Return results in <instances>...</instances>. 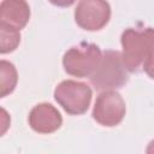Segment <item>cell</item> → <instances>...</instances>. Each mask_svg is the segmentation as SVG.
<instances>
[{"label": "cell", "instance_id": "cell-1", "mask_svg": "<svg viewBox=\"0 0 154 154\" xmlns=\"http://www.w3.org/2000/svg\"><path fill=\"white\" fill-rule=\"evenodd\" d=\"M122 59L129 72H137L144 61L154 53V29L128 28L122 37Z\"/></svg>", "mask_w": 154, "mask_h": 154}, {"label": "cell", "instance_id": "cell-2", "mask_svg": "<svg viewBox=\"0 0 154 154\" xmlns=\"http://www.w3.org/2000/svg\"><path fill=\"white\" fill-rule=\"evenodd\" d=\"M89 79L96 90H111L125 85L129 76L122 59V53L111 49L105 51L99 67Z\"/></svg>", "mask_w": 154, "mask_h": 154}, {"label": "cell", "instance_id": "cell-3", "mask_svg": "<svg viewBox=\"0 0 154 154\" xmlns=\"http://www.w3.org/2000/svg\"><path fill=\"white\" fill-rule=\"evenodd\" d=\"M101 59L102 53L99 46L82 42L65 52L63 57V66L66 73L73 77L84 78L90 77L96 71Z\"/></svg>", "mask_w": 154, "mask_h": 154}, {"label": "cell", "instance_id": "cell-4", "mask_svg": "<svg viewBox=\"0 0 154 154\" xmlns=\"http://www.w3.org/2000/svg\"><path fill=\"white\" fill-rule=\"evenodd\" d=\"M93 91L87 83L73 79L60 82L54 90L55 101L71 116H79L88 111Z\"/></svg>", "mask_w": 154, "mask_h": 154}, {"label": "cell", "instance_id": "cell-5", "mask_svg": "<svg viewBox=\"0 0 154 154\" xmlns=\"http://www.w3.org/2000/svg\"><path fill=\"white\" fill-rule=\"evenodd\" d=\"M126 112L125 102L119 93L116 90H103L95 100L93 108V118L102 126L112 128L118 125Z\"/></svg>", "mask_w": 154, "mask_h": 154}, {"label": "cell", "instance_id": "cell-6", "mask_svg": "<svg viewBox=\"0 0 154 154\" xmlns=\"http://www.w3.org/2000/svg\"><path fill=\"white\" fill-rule=\"evenodd\" d=\"M111 18V6L106 0H79L75 10L77 25L88 31L102 29Z\"/></svg>", "mask_w": 154, "mask_h": 154}, {"label": "cell", "instance_id": "cell-7", "mask_svg": "<svg viewBox=\"0 0 154 154\" xmlns=\"http://www.w3.org/2000/svg\"><path fill=\"white\" fill-rule=\"evenodd\" d=\"M28 122L30 128L38 134H52L60 129L63 117L51 103L42 102L36 105L29 113Z\"/></svg>", "mask_w": 154, "mask_h": 154}, {"label": "cell", "instance_id": "cell-8", "mask_svg": "<svg viewBox=\"0 0 154 154\" xmlns=\"http://www.w3.org/2000/svg\"><path fill=\"white\" fill-rule=\"evenodd\" d=\"M30 19V7L26 0H2L0 5V23L18 30L23 29Z\"/></svg>", "mask_w": 154, "mask_h": 154}, {"label": "cell", "instance_id": "cell-9", "mask_svg": "<svg viewBox=\"0 0 154 154\" xmlns=\"http://www.w3.org/2000/svg\"><path fill=\"white\" fill-rule=\"evenodd\" d=\"M18 82V75L14 65L7 60L0 61V97L11 94Z\"/></svg>", "mask_w": 154, "mask_h": 154}, {"label": "cell", "instance_id": "cell-10", "mask_svg": "<svg viewBox=\"0 0 154 154\" xmlns=\"http://www.w3.org/2000/svg\"><path fill=\"white\" fill-rule=\"evenodd\" d=\"M20 30L7 24L0 23V53L6 54L13 52L20 42Z\"/></svg>", "mask_w": 154, "mask_h": 154}, {"label": "cell", "instance_id": "cell-11", "mask_svg": "<svg viewBox=\"0 0 154 154\" xmlns=\"http://www.w3.org/2000/svg\"><path fill=\"white\" fill-rule=\"evenodd\" d=\"M142 69H143V71H144L150 78L154 79V53L144 61Z\"/></svg>", "mask_w": 154, "mask_h": 154}, {"label": "cell", "instance_id": "cell-12", "mask_svg": "<svg viewBox=\"0 0 154 154\" xmlns=\"http://www.w3.org/2000/svg\"><path fill=\"white\" fill-rule=\"evenodd\" d=\"M48 1L59 7H69V6L73 5L76 0H48Z\"/></svg>", "mask_w": 154, "mask_h": 154}, {"label": "cell", "instance_id": "cell-13", "mask_svg": "<svg viewBox=\"0 0 154 154\" xmlns=\"http://www.w3.org/2000/svg\"><path fill=\"white\" fill-rule=\"evenodd\" d=\"M147 153H154V141H152L147 148Z\"/></svg>", "mask_w": 154, "mask_h": 154}]
</instances>
